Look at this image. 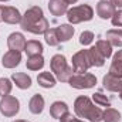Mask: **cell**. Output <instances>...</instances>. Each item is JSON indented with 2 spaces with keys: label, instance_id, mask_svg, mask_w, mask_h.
I'll list each match as a JSON object with an SVG mask.
<instances>
[{
  "label": "cell",
  "instance_id": "9a60e30c",
  "mask_svg": "<svg viewBox=\"0 0 122 122\" xmlns=\"http://www.w3.org/2000/svg\"><path fill=\"white\" fill-rule=\"evenodd\" d=\"M11 80L16 84V87L20 90H27L31 87V77L24 72H14L11 75Z\"/></svg>",
  "mask_w": 122,
  "mask_h": 122
},
{
  "label": "cell",
  "instance_id": "8d00e7d4",
  "mask_svg": "<svg viewBox=\"0 0 122 122\" xmlns=\"http://www.w3.org/2000/svg\"><path fill=\"white\" fill-rule=\"evenodd\" d=\"M0 1H9V0H0Z\"/></svg>",
  "mask_w": 122,
  "mask_h": 122
},
{
  "label": "cell",
  "instance_id": "4dcf8cb0",
  "mask_svg": "<svg viewBox=\"0 0 122 122\" xmlns=\"http://www.w3.org/2000/svg\"><path fill=\"white\" fill-rule=\"evenodd\" d=\"M61 122H84L81 121V119H78V118H75V117H72V114H70V112H67L65 115H62L60 118Z\"/></svg>",
  "mask_w": 122,
  "mask_h": 122
},
{
  "label": "cell",
  "instance_id": "e0dca14e",
  "mask_svg": "<svg viewBox=\"0 0 122 122\" xmlns=\"http://www.w3.org/2000/svg\"><path fill=\"white\" fill-rule=\"evenodd\" d=\"M67 112H68V105L65 102H62V101H56L50 107V115L53 118H56V119H60Z\"/></svg>",
  "mask_w": 122,
  "mask_h": 122
},
{
  "label": "cell",
  "instance_id": "ffe728a7",
  "mask_svg": "<svg viewBox=\"0 0 122 122\" xmlns=\"http://www.w3.org/2000/svg\"><path fill=\"white\" fill-rule=\"evenodd\" d=\"M107 40L111 43V46H115V47H122V30L119 29H112V30H108L105 34Z\"/></svg>",
  "mask_w": 122,
  "mask_h": 122
},
{
  "label": "cell",
  "instance_id": "e575fe53",
  "mask_svg": "<svg viewBox=\"0 0 122 122\" xmlns=\"http://www.w3.org/2000/svg\"><path fill=\"white\" fill-rule=\"evenodd\" d=\"M13 122H30V121H24V119H16V121H13Z\"/></svg>",
  "mask_w": 122,
  "mask_h": 122
},
{
  "label": "cell",
  "instance_id": "3957f363",
  "mask_svg": "<svg viewBox=\"0 0 122 122\" xmlns=\"http://www.w3.org/2000/svg\"><path fill=\"white\" fill-rule=\"evenodd\" d=\"M50 67H51V71L54 72L56 78L61 81V82H68V80L72 77L74 74V70L72 67L68 65L67 58L62 56V54H56L53 56V58L50 61Z\"/></svg>",
  "mask_w": 122,
  "mask_h": 122
},
{
  "label": "cell",
  "instance_id": "d6986e66",
  "mask_svg": "<svg viewBox=\"0 0 122 122\" xmlns=\"http://www.w3.org/2000/svg\"><path fill=\"white\" fill-rule=\"evenodd\" d=\"M43 44L37 40H30L26 43V47H24V51L29 57H33V56H41L43 53Z\"/></svg>",
  "mask_w": 122,
  "mask_h": 122
},
{
  "label": "cell",
  "instance_id": "ba28073f",
  "mask_svg": "<svg viewBox=\"0 0 122 122\" xmlns=\"http://www.w3.org/2000/svg\"><path fill=\"white\" fill-rule=\"evenodd\" d=\"M0 21L7 24H17L21 21V14L13 6H0Z\"/></svg>",
  "mask_w": 122,
  "mask_h": 122
},
{
  "label": "cell",
  "instance_id": "83f0119b",
  "mask_svg": "<svg viewBox=\"0 0 122 122\" xmlns=\"http://www.w3.org/2000/svg\"><path fill=\"white\" fill-rule=\"evenodd\" d=\"M109 74H112L115 77H122V61L112 60V64L109 67Z\"/></svg>",
  "mask_w": 122,
  "mask_h": 122
},
{
  "label": "cell",
  "instance_id": "f546056e",
  "mask_svg": "<svg viewBox=\"0 0 122 122\" xmlns=\"http://www.w3.org/2000/svg\"><path fill=\"white\" fill-rule=\"evenodd\" d=\"M111 21L115 27H122V10H118L114 13V16L111 17Z\"/></svg>",
  "mask_w": 122,
  "mask_h": 122
},
{
  "label": "cell",
  "instance_id": "4316f807",
  "mask_svg": "<svg viewBox=\"0 0 122 122\" xmlns=\"http://www.w3.org/2000/svg\"><path fill=\"white\" fill-rule=\"evenodd\" d=\"M11 88H13V85H11V81L9 78H4V77L0 78V97L9 95L11 92Z\"/></svg>",
  "mask_w": 122,
  "mask_h": 122
},
{
  "label": "cell",
  "instance_id": "4fadbf2b",
  "mask_svg": "<svg viewBox=\"0 0 122 122\" xmlns=\"http://www.w3.org/2000/svg\"><path fill=\"white\" fill-rule=\"evenodd\" d=\"M48 10L53 16L56 17H60L67 14L68 11V4L64 1V0H50L48 1Z\"/></svg>",
  "mask_w": 122,
  "mask_h": 122
},
{
  "label": "cell",
  "instance_id": "9c48e42d",
  "mask_svg": "<svg viewBox=\"0 0 122 122\" xmlns=\"http://www.w3.org/2000/svg\"><path fill=\"white\" fill-rule=\"evenodd\" d=\"M104 88L111 92H122V77H115L112 74H107L102 80Z\"/></svg>",
  "mask_w": 122,
  "mask_h": 122
},
{
  "label": "cell",
  "instance_id": "7c38bea8",
  "mask_svg": "<svg viewBox=\"0 0 122 122\" xmlns=\"http://www.w3.org/2000/svg\"><path fill=\"white\" fill-rule=\"evenodd\" d=\"M21 61V53L20 51H16V50H9L4 56H3V60L1 64L4 68H14L20 64Z\"/></svg>",
  "mask_w": 122,
  "mask_h": 122
},
{
  "label": "cell",
  "instance_id": "ac0fdd59",
  "mask_svg": "<svg viewBox=\"0 0 122 122\" xmlns=\"http://www.w3.org/2000/svg\"><path fill=\"white\" fill-rule=\"evenodd\" d=\"M87 53H88V58H90V61H91L92 67H102V65L105 64V57L98 51L97 47L88 48Z\"/></svg>",
  "mask_w": 122,
  "mask_h": 122
},
{
  "label": "cell",
  "instance_id": "cb8c5ba5",
  "mask_svg": "<svg viewBox=\"0 0 122 122\" xmlns=\"http://www.w3.org/2000/svg\"><path fill=\"white\" fill-rule=\"evenodd\" d=\"M95 47L98 48V51H99L105 58H109V57L112 56V46H111V43H109L108 40H98Z\"/></svg>",
  "mask_w": 122,
  "mask_h": 122
},
{
  "label": "cell",
  "instance_id": "7a4b0ae2",
  "mask_svg": "<svg viewBox=\"0 0 122 122\" xmlns=\"http://www.w3.org/2000/svg\"><path fill=\"white\" fill-rule=\"evenodd\" d=\"M74 111H75L78 118H84V119H88L91 122L102 121V112L104 111L99 107H95L91 99L85 95L78 97L74 101Z\"/></svg>",
  "mask_w": 122,
  "mask_h": 122
},
{
  "label": "cell",
  "instance_id": "8992f818",
  "mask_svg": "<svg viewBox=\"0 0 122 122\" xmlns=\"http://www.w3.org/2000/svg\"><path fill=\"white\" fill-rule=\"evenodd\" d=\"M20 111V102L16 97L13 95H6L1 97L0 99V112L1 115L10 118V117H16Z\"/></svg>",
  "mask_w": 122,
  "mask_h": 122
},
{
  "label": "cell",
  "instance_id": "d4e9b609",
  "mask_svg": "<svg viewBox=\"0 0 122 122\" xmlns=\"http://www.w3.org/2000/svg\"><path fill=\"white\" fill-rule=\"evenodd\" d=\"M44 40L51 47L58 46L60 44V38H58V34H57V29H48L44 33Z\"/></svg>",
  "mask_w": 122,
  "mask_h": 122
},
{
  "label": "cell",
  "instance_id": "7402d4cb",
  "mask_svg": "<svg viewBox=\"0 0 122 122\" xmlns=\"http://www.w3.org/2000/svg\"><path fill=\"white\" fill-rule=\"evenodd\" d=\"M26 67L31 70V71H38L44 67V58L43 56H33V57H29L27 61H26Z\"/></svg>",
  "mask_w": 122,
  "mask_h": 122
},
{
  "label": "cell",
  "instance_id": "603a6c76",
  "mask_svg": "<svg viewBox=\"0 0 122 122\" xmlns=\"http://www.w3.org/2000/svg\"><path fill=\"white\" fill-rule=\"evenodd\" d=\"M102 121L104 122H119L121 121V114L115 108H107L102 112Z\"/></svg>",
  "mask_w": 122,
  "mask_h": 122
},
{
  "label": "cell",
  "instance_id": "6da1fadb",
  "mask_svg": "<svg viewBox=\"0 0 122 122\" xmlns=\"http://www.w3.org/2000/svg\"><path fill=\"white\" fill-rule=\"evenodd\" d=\"M20 26L23 30L29 31L31 34H44L50 29L48 20L44 17L43 9L40 6H33L21 16Z\"/></svg>",
  "mask_w": 122,
  "mask_h": 122
},
{
  "label": "cell",
  "instance_id": "30bf717a",
  "mask_svg": "<svg viewBox=\"0 0 122 122\" xmlns=\"http://www.w3.org/2000/svg\"><path fill=\"white\" fill-rule=\"evenodd\" d=\"M26 38L21 33H11L9 37H7V46L10 50H16V51H24V47H26Z\"/></svg>",
  "mask_w": 122,
  "mask_h": 122
},
{
  "label": "cell",
  "instance_id": "277c9868",
  "mask_svg": "<svg viewBox=\"0 0 122 122\" xmlns=\"http://www.w3.org/2000/svg\"><path fill=\"white\" fill-rule=\"evenodd\" d=\"M94 17V10L88 4H80L67 11V19L71 24H78L82 21H90Z\"/></svg>",
  "mask_w": 122,
  "mask_h": 122
},
{
  "label": "cell",
  "instance_id": "8fae6325",
  "mask_svg": "<svg viewBox=\"0 0 122 122\" xmlns=\"http://www.w3.org/2000/svg\"><path fill=\"white\" fill-rule=\"evenodd\" d=\"M115 13V7L111 1L108 0H101L98 4H97V14L102 19V20H108L114 16Z\"/></svg>",
  "mask_w": 122,
  "mask_h": 122
},
{
  "label": "cell",
  "instance_id": "2e32d148",
  "mask_svg": "<svg viewBox=\"0 0 122 122\" xmlns=\"http://www.w3.org/2000/svg\"><path fill=\"white\" fill-rule=\"evenodd\" d=\"M56 81L57 78L50 72V71H44V72H40L38 77H37V82L40 87L43 88H53L56 85Z\"/></svg>",
  "mask_w": 122,
  "mask_h": 122
},
{
  "label": "cell",
  "instance_id": "484cf974",
  "mask_svg": "<svg viewBox=\"0 0 122 122\" xmlns=\"http://www.w3.org/2000/svg\"><path fill=\"white\" fill-rule=\"evenodd\" d=\"M92 99H94L95 104H98V105H101V107H111V99H109L107 95H104L102 92H95V94H92Z\"/></svg>",
  "mask_w": 122,
  "mask_h": 122
},
{
  "label": "cell",
  "instance_id": "836d02e7",
  "mask_svg": "<svg viewBox=\"0 0 122 122\" xmlns=\"http://www.w3.org/2000/svg\"><path fill=\"white\" fill-rule=\"evenodd\" d=\"M64 1H65L67 4H74V3H77L78 0H64Z\"/></svg>",
  "mask_w": 122,
  "mask_h": 122
},
{
  "label": "cell",
  "instance_id": "1f68e13d",
  "mask_svg": "<svg viewBox=\"0 0 122 122\" xmlns=\"http://www.w3.org/2000/svg\"><path fill=\"white\" fill-rule=\"evenodd\" d=\"M111 3L114 4V7H119V9H122V0H111Z\"/></svg>",
  "mask_w": 122,
  "mask_h": 122
},
{
  "label": "cell",
  "instance_id": "d590c367",
  "mask_svg": "<svg viewBox=\"0 0 122 122\" xmlns=\"http://www.w3.org/2000/svg\"><path fill=\"white\" fill-rule=\"evenodd\" d=\"M119 98L122 99V92H119Z\"/></svg>",
  "mask_w": 122,
  "mask_h": 122
},
{
  "label": "cell",
  "instance_id": "52a82bcc",
  "mask_svg": "<svg viewBox=\"0 0 122 122\" xmlns=\"http://www.w3.org/2000/svg\"><path fill=\"white\" fill-rule=\"evenodd\" d=\"M92 67L91 61L88 58V53L87 50H81L78 53H75L72 56V70L74 74H84L88 71V68Z\"/></svg>",
  "mask_w": 122,
  "mask_h": 122
},
{
  "label": "cell",
  "instance_id": "5b68a950",
  "mask_svg": "<svg viewBox=\"0 0 122 122\" xmlns=\"http://www.w3.org/2000/svg\"><path fill=\"white\" fill-rule=\"evenodd\" d=\"M68 84L75 90H90L92 87H95L97 77L94 74H90V72L72 74V77L68 80Z\"/></svg>",
  "mask_w": 122,
  "mask_h": 122
},
{
  "label": "cell",
  "instance_id": "5bb4252c",
  "mask_svg": "<svg viewBox=\"0 0 122 122\" xmlns=\"http://www.w3.org/2000/svg\"><path fill=\"white\" fill-rule=\"evenodd\" d=\"M44 104H46V101H44L43 95H40V94H34V95L31 97L30 102H29V109H30L31 114L38 115V114L43 112V109H44Z\"/></svg>",
  "mask_w": 122,
  "mask_h": 122
},
{
  "label": "cell",
  "instance_id": "d6a6232c",
  "mask_svg": "<svg viewBox=\"0 0 122 122\" xmlns=\"http://www.w3.org/2000/svg\"><path fill=\"white\" fill-rule=\"evenodd\" d=\"M114 60L115 61H122V50H119V51L114 56Z\"/></svg>",
  "mask_w": 122,
  "mask_h": 122
},
{
  "label": "cell",
  "instance_id": "44dd1931",
  "mask_svg": "<svg viewBox=\"0 0 122 122\" xmlns=\"http://www.w3.org/2000/svg\"><path fill=\"white\" fill-rule=\"evenodd\" d=\"M57 34H58L60 43H65L74 36V27L70 24H61L57 27Z\"/></svg>",
  "mask_w": 122,
  "mask_h": 122
},
{
  "label": "cell",
  "instance_id": "f1b7e54d",
  "mask_svg": "<svg viewBox=\"0 0 122 122\" xmlns=\"http://www.w3.org/2000/svg\"><path fill=\"white\" fill-rule=\"evenodd\" d=\"M94 41V33L92 31H82L80 36V44L81 46H90Z\"/></svg>",
  "mask_w": 122,
  "mask_h": 122
}]
</instances>
